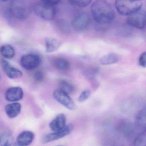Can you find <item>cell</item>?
<instances>
[{
	"label": "cell",
	"instance_id": "cell-10",
	"mask_svg": "<svg viewBox=\"0 0 146 146\" xmlns=\"http://www.w3.org/2000/svg\"><path fill=\"white\" fill-rule=\"evenodd\" d=\"M1 65L3 72L9 78L12 79H17L22 76V73L21 71L11 66L5 60H1Z\"/></svg>",
	"mask_w": 146,
	"mask_h": 146
},
{
	"label": "cell",
	"instance_id": "cell-22",
	"mask_svg": "<svg viewBox=\"0 0 146 146\" xmlns=\"http://www.w3.org/2000/svg\"><path fill=\"white\" fill-rule=\"evenodd\" d=\"M59 89L67 93L68 94L71 93L74 90V87L70 82L65 80H61L58 83Z\"/></svg>",
	"mask_w": 146,
	"mask_h": 146
},
{
	"label": "cell",
	"instance_id": "cell-23",
	"mask_svg": "<svg viewBox=\"0 0 146 146\" xmlns=\"http://www.w3.org/2000/svg\"><path fill=\"white\" fill-rule=\"evenodd\" d=\"M135 146H146V129L138 135L134 141Z\"/></svg>",
	"mask_w": 146,
	"mask_h": 146
},
{
	"label": "cell",
	"instance_id": "cell-16",
	"mask_svg": "<svg viewBox=\"0 0 146 146\" xmlns=\"http://www.w3.org/2000/svg\"><path fill=\"white\" fill-rule=\"evenodd\" d=\"M45 45L47 53H52L59 49L61 45V42L59 40L52 37L45 38Z\"/></svg>",
	"mask_w": 146,
	"mask_h": 146
},
{
	"label": "cell",
	"instance_id": "cell-31",
	"mask_svg": "<svg viewBox=\"0 0 146 146\" xmlns=\"http://www.w3.org/2000/svg\"><path fill=\"white\" fill-rule=\"evenodd\" d=\"M116 146L113 145V146Z\"/></svg>",
	"mask_w": 146,
	"mask_h": 146
},
{
	"label": "cell",
	"instance_id": "cell-32",
	"mask_svg": "<svg viewBox=\"0 0 146 146\" xmlns=\"http://www.w3.org/2000/svg\"></svg>",
	"mask_w": 146,
	"mask_h": 146
},
{
	"label": "cell",
	"instance_id": "cell-4",
	"mask_svg": "<svg viewBox=\"0 0 146 146\" xmlns=\"http://www.w3.org/2000/svg\"><path fill=\"white\" fill-rule=\"evenodd\" d=\"M11 14L16 19L25 20L29 16L30 10L25 3L20 0H14L10 4Z\"/></svg>",
	"mask_w": 146,
	"mask_h": 146
},
{
	"label": "cell",
	"instance_id": "cell-1",
	"mask_svg": "<svg viewBox=\"0 0 146 146\" xmlns=\"http://www.w3.org/2000/svg\"><path fill=\"white\" fill-rule=\"evenodd\" d=\"M91 12L93 19L100 25H106L112 22L115 13L112 6L105 0H97L91 7Z\"/></svg>",
	"mask_w": 146,
	"mask_h": 146
},
{
	"label": "cell",
	"instance_id": "cell-12",
	"mask_svg": "<svg viewBox=\"0 0 146 146\" xmlns=\"http://www.w3.org/2000/svg\"><path fill=\"white\" fill-rule=\"evenodd\" d=\"M66 117L63 114H59L49 123V127L53 132H58L66 127Z\"/></svg>",
	"mask_w": 146,
	"mask_h": 146
},
{
	"label": "cell",
	"instance_id": "cell-18",
	"mask_svg": "<svg viewBox=\"0 0 146 146\" xmlns=\"http://www.w3.org/2000/svg\"><path fill=\"white\" fill-rule=\"evenodd\" d=\"M13 138L11 131L6 130L2 133L0 136L1 146H11L13 145Z\"/></svg>",
	"mask_w": 146,
	"mask_h": 146
},
{
	"label": "cell",
	"instance_id": "cell-6",
	"mask_svg": "<svg viewBox=\"0 0 146 146\" xmlns=\"http://www.w3.org/2000/svg\"><path fill=\"white\" fill-rule=\"evenodd\" d=\"M54 98L62 105L70 110H73L76 106L69 94L60 89L55 90L53 93Z\"/></svg>",
	"mask_w": 146,
	"mask_h": 146
},
{
	"label": "cell",
	"instance_id": "cell-27",
	"mask_svg": "<svg viewBox=\"0 0 146 146\" xmlns=\"http://www.w3.org/2000/svg\"><path fill=\"white\" fill-rule=\"evenodd\" d=\"M33 78L36 81L38 82H41L44 79V75L41 71H37L33 75Z\"/></svg>",
	"mask_w": 146,
	"mask_h": 146
},
{
	"label": "cell",
	"instance_id": "cell-33",
	"mask_svg": "<svg viewBox=\"0 0 146 146\" xmlns=\"http://www.w3.org/2000/svg\"></svg>",
	"mask_w": 146,
	"mask_h": 146
},
{
	"label": "cell",
	"instance_id": "cell-5",
	"mask_svg": "<svg viewBox=\"0 0 146 146\" xmlns=\"http://www.w3.org/2000/svg\"><path fill=\"white\" fill-rule=\"evenodd\" d=\"M127 23L132 27L142 29L146 26V12H136L129 15L127 19Z\"/></svg>",
	"mask_w": 146,
	"mask_h": 146
},
{
	"label": "cell",
	"instance_id": "cell-30",
	"mask_svg": "<svg viewBox=\"0 0 146 146\" xmlns=\"http://www.w3.org/2000/svg\"><path fill=\"white\" fill-rule=\"evenodd\" d=\"M14 146H20L19 145H18V144H17V143H16V144H15Z\"/></svg>",
	"mask_w": 146,
	"mask_h": 146
},
{
	"label": "cell",
	"instance_id": "cell-7",
	"mask_svg": "<svg viewBox=\"0 0 146 146\" xmlns=\"http://www.w3.org/2000/svg\"><path fill=\"white\" fill-rule=\"evenodd\" d=\"M41 62L40 57L35 54L24 55L20 59L21 66L27 70H31L37 67Z\"/></svg>",
	"mask_w": 146,
	"mask_h": 146
},
{
	"label": "cell",
	"instance_id": "cell-9",
	"mask_svg": "<svg viewBox=\"0 0 146 146\" xmlns=\"http://www.w3.org/2000/svg\"><path fill=\"white\" fill-rule=\"evenodd\" d=\"M74 126L73 124L69 123L67 124L65 128L61 131L45 135L42 139V142L45 144L63 138L69 135L72 132Z\"/></svg>",
	"mask_w": 146,
	"mask_h": 146
},
{
	"label": "cell",
	"instance_id": "cell-13",
	"mask_svg": "<svg viewBox=\"0 0 146 146\" xmlns=\"http://www.w3.org/2000/svg\"><path fill=\"white\" fill-rule=\"evenodd\" d=\"M34 138V135L32 132L24 131L18 135L16 143L20 146H27L32 142Z\"/></svg>",
	"mask_w": 146,
	"mask_h": 146
},
{
	"label": "cell",
	"instance_id": "cell-25",
	"mask_svg": "<svg viewBox=\"0 0 146 146\" xmlns=\"http://www.w3.org/2000/svg\"><path fill=\"white\" fill-rule=\"evenodd\" d=\"M91 94V92L90 90H86L83 91L78 98V101L80 103L86 101L90 97Z\"/></svg>",
	"mask_w": 146,
	"mask_h": 146
},
{
	"label": "cell",
	"instance_id": "cell-3",
	"mask_svg": "<svg viewBox=\"0 0 146 146\" xmlns=\"http://www.w3.org/2000/svg\"><path fill=\"white\" fill-rule=\"evenodd\" d=\"M33 10L37 16L45 20H52L55 16L56 9L54 5L42 1L34 5Z\"/></svg>",
	"mask_w": 146,
	"mask_h": 146
},
{
	"label": "cell",
	"instance_id": "cell-14",
	"mask_svg": "<svg viewBox=\"0 0 146 146\" xmlns=\"http://www.w3.org/2000/svg\"><path fill=\"white\" fill-rule=\"evenodd\" d=\"M21 108V106L19 103H13L9 104L5 106V113L9 118H15L20 113Z\"/></svg>",
	"mask_w": 146,
	"mask_h": 146
},
{
	"label": "cell",
	"instance_id": "cell-15",
	"mask_svg": "<svg viewBox=\"0 0 146 146\" xmlns=\"http://www.w3.org/2000/svg\"><path fill=\"white\" fill-rule=\"evenodd\" d=\"M119 55L115 53H109L103 56L99 60V62L103 66H108L115 64L121 60Z\"/></svg>",
	"mask_w": 146,
	"mask_h": 146
},
{
	"label": "cell",
	"instance_id": "cell-8",
	"mask_svg": "<svg viewBox=\"0 0 146 146\" xmlns=\"http://www.w3.org/2000/svg\"><path fill=\"white\" fill-rule=\"evenodd\" d=\"M91 22V17L87 13L81 12L77 14L72 21V25L78 31L85 29Z\"/></svg>",
	"mask_w": 146,
	"mask_h": 146
},
{
	"label": "cell",
	"instance_id": "cell-2",
	"mask_svg": "<svg viewBox=\"0 0 146 146\" xmlns=\"http://www.w3.org/2000/svg\"><path fill=\"white\" fill-rule=\"evenodd\" d=\"M115 7L123 15H131L140 11L143 5L142 0H116Z\"/></svg>",
	"mask_w": 146,
	"mask_h": 146
},
{
	"label": "cell",
	"instance_id": "cell-11",
	"mask_svg": "<svg viewBox=\"0 0 146 146\" xmlns=\"http://www.w3.org/2000/svg\"><path fill=\"white\" fill-rule=\"evenodd\" d=\"M24 95L23 90L19 87H13L8 89L5 94V98L9 102L19 101L22 98Z\"/></svg>",
	"mask_w": 146,
	"mask_h": 146
},
{
	"label": "cell",
	"instance_id": "cell-17",
	"mask_svg": "<svg viewBox=\"0 0 146 146\" xmlns=\"http://www.w3.org/2000/svg\"><path fill=\"white\" fill-rule=\"evenodd\" d=\"M118 129L121 133L126 137H132L134 134L133 126L128 121L122 122L119 124Z\"/></svg>",
	"mask_w": 146,
	"mask_h": 146
},
{
	"label": "cell",
	"instance_id": "cell-20",
	"mask_svg": "<svg viewBox=\"0 0 146 146\" xmlns=\"http://www.w3.org/2000/svg\"><path fill=\"white\" fill-rule=\"evenodd\" d=\"M0 52L1 55L6 59H12L15 55L14 48L9 44H4L2 46Z\"/></svg>",
	"mask_w": 146,
	"mask_h": 146
},
{
	"label": "cell",
	"instance_id": "cell-21",
	"mask_svg": "<svg viewBox=\"0 0 146 146\" xmlns=\"http://www.w3.org/2000/svg\"><path fill=\"white\" fill-rule=\"evenodd\" d=\"M54 65L56 69L62 71L68 70L70 67V63L68 61L63 58H59L55 60Z\"/></svg>",
	"mask_w": 146,
	"mask_h": 146
},
{
	"label": "cell",
	"instance_id": "cell-29",
	"mask_svg": "<svg viewBox=\"0 0 146 146\" xmlns=\"http://www.w3.org/2000/svg\"><path fill=\"white\" fill-rule=\"evenodd\" d=\"M1 1H2L6 2L7 1H9V0H1Z\"/></svg>",
	"mask_w": 146,
	"mask_h": 146
},
{
	"label": "cell",
	"instance_id": "cell-26",
	"mask_svg": "<svg viewBox=\"0 0 146 146\" xmlns=\"http://www.w3.org/2000/svg\"><path fill=\"white\" fill-rule=\"evenodd\" d=\"M139 63L141 66L146 68V51L143 52L140 56Z\"/></svg>",
	"mask_w": 146,
	"mask_h": 146
},
{
	"label": "cell",
	"instance_id": "cell-24",
	"mask_svg": "<svg viewBox=\"0 0 146 146\" xmlns=\"http://www.w3.org/2000/svg\"><path fill=\"white\" fill-rule=\"evenodd\" d=\"M69 1L74 6L79 7H85L91 3L92 0H69Z\"/></svg>",
	"mask_w": 146,
	"mask_h": 146
},
{
	"label": "cell",
	"instance_id": "cell-28",
	"mask_svg": "<svg viewBox=\"0 0 146 146\" xmlns=\"http://www.w3.org/2000/svg\"><path fill=\"white\" fill-rule=\"evenodd\" d=\"M41 1L54 6L58 4L61 1V0H41Z\"/></svg>",
	"mask_w": 146,
	"mask_h": 146
},
{
	"label": "cell",
	"instance_id": "cell-19",
	"mask_svg": "<svg viewBox=\"0 0 146 146\" xmlns=\"http://www.w3.org/2000/svg\"><path fill=\"white\" fill-rule=\"evenodd\" d=\"M135 124L138 127L146 129V108L142 109L138 113L135 119Z\"/></svg>",
	"mask_w": 146,
	"mask_h": 146
}]
</instances>
